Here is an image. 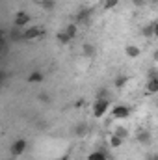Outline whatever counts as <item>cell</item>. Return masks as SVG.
I'll return each instance as SVG.
<instances>
[{
  "instance_id": "obj_24",
  "label": "cell",
  "mask_w": 158,
  "mask_h": 160,
  "mask_svg": "<svg viewBox=\"0 0 158 160\" xmlns=\"http://www.w3.org/2000/svg\"><path fill=\"white\" fill-rule=\"evenodd\" d=\"M36 2H37V4H41V2H43V0H36Z\"/></svg>"
},
{
  "instance_id": "obj_16",
  "label": "cell",
  "mask_w": 158,
  "mask_h": 160,
  "mask_svg": "<svg viewBox=\"0 0 158 160\" xmlns=\"http://www.w3.org/2000/svg\"><path fill=\"white\" fill-rule=\"evenodd\" d=\"M110 145H112V147H121V145H123V140H121L119 136H116V134H112V136H110Z\"/></svg>"
},
{
  "instance_id": "obj_21",
  "label": "cell",
  "mask_w": 158,
  "mask_h": 160,
  "mask_svg": "<svg viewBox=\"0 0 158 160\" xmlns=\"http://www.w3.org/2000/svg\"><path fill=\"white\" fill-rule=\"evenodd\" d=\"M39 6H43L45 9H52V8H54V0H43Z\"/></svg>"
},
{
  "instance_id": "obj_5",
  "label": "cell",
  "mask_w": 158,
  "mask_h": 160,
  "mask_svg": "<svg viewBox=\"0 0 158 160\" xmlns=\"http://www.w3.org/2000/svg\"><path fill=\"white\" fill-rule=\"evenodd\" d=\"M28 22H30V15H28V13L19 11V13L15 15V26H17V28H22V26H26Z\"/></svg>"
},
{
  "instance_id": "obj_10",
  "label": "cell",
  "mask_w": 158,
  "mask_h": 160,
  "mask_svg": "<svg viewBox=\"0 0 158 160\" xmlns=\"http://www.w3.org/2000/svg\"><path fill=\"white\" fill-rule=\"evenodd\" d=\"M126 56H130V58H138V56H140V48H138L136 45H128V47H126Z\"/></svg>"
},
{
  "instance_id": "obj_6",
  "label": "cell",
  "mask_w": 158,
  "mask_h": 160,
  "mask_svg": "<svg viewBox=\"0 0 158 160\" xmlns=\"http://www.w3.org/2000/svg\"><path fill=\"white\" fill-rule=\"evenodd\" d=\"M91 9H82L78 13V17H77V22H89V19H91Z\"/></svg>"
},
{
  "instance_id": "obj_9",
  "label": "cell",
  "mask_w": 158,
  "mask_h": 160,
  "mask_svg": "<svg viewBox=\"0 0 158 160\" xmlns=\"http://www.w3.org/2000/svg\"><path fill=\"white\" fill-rule=\"evenodd\" d=\"M138 142H140V143H149V142H151V132H149V130H141V132L138 134Z\"/></svg>"
},
{
  "instance_id": "obj_23",
  "label": "cell",
  "mask_w": 158,
  "mask_h": 160,
  "mask_svg": "<svg viewBox=\"0 0 158 160\" xmlns=\"http://www.w3.org/2000/svg\"><path fill=\"white\" fill-rule=\"evenodd\" d=\"M143 2H145V0H134V4H136V6H143Z\"/></svg>"
},
{
  "instance_id": "obj_17",
  "label": "cell",
  "mask_w": 158,
  "mask_h": 160,
  "mask_svg": "<svg viewBox=\"0 0 158 160\" xmlns=\"http://www.w3.org/2000/svg\"><path fill=\"white\" fill-rule=\"evenodd\" d=\"M11 39H13V41L22 39V32H21V28H15V30L11 32Z\"/></svg>"
},
{
  "instance_id": "obj_2",
  "label": "cell",
  "mask_w": 158,
  "mask_h": 160,
  "mask_svg": "<svg viewBox=\"0 0 158 160\" xmlns=\"http://www.w3.org/2000/svg\"><path fill=\"white\" fill-rule=\"evenodd\" d=\"M41 36H43V28H39V26H32V28L22 30V39H26V41L39 39Z\"/></svg>"
},
{
  "instance_id": "obj_20",
  "label": "cell",
  "mask_w": 158,
  "mask_h": 160,
  "mask_svg": "<svg viewBox=\"0 0 158 160\" xmlns=\"http://www.w3.org/2000/svg\"><path fill=\"white\" fill-rule=\"evenodd\" d=\"M58 41L65 45V43H69V41H71V39L67 38V34H65V32H60V34H58Z\"/></svg>"
},
{
  "instance_id": "obj_19",
  "label": "cell",
  "mask_w": 158,
  "mask_h": 160,
  "mask_svg": "<svg viewBox=\"0 0 158 160\" xmlns=\"http://www.w3.org/2000/svg\"><path fill=\"white\" fill-rule=\"evenodd\" d=\"M119 4V0H104V8L106 9H112V8H116Z\"/></svg>"
},
{
  "instance_id": "obj_14",
  "label": "cell",
  "mask_w": 158,
  "mask_h": 160,
  "mask_svg": "<svg viewBox=\"0 0 158 160\" xmlns=\"http://www.w3.org/2000/svg\"><path fill=\"white\" fill-rule=\"evenodd\" d=\"M63 32L67 34V38H69V39H73V38L77 36V24H69V26H67Z\"/></svg>"
},
{
  "instance_id": "obj_18",
  "label": "cell",
  "mask_w": 158,
  "mask_h": 160,
  "mask_svg": "<svg viewBox=\"0 0 158 160\" xmlns=\"http://www.w3.org/2000/svg\"><path fill=\"white\" fill-rule=\"evenodd\" d=\"M89 160H108V158H106L104 153H93V155H89Z\"/></svg>"
},
{
  "instance_id": "obj_8",
  "label": "cell",
  "mask_w": 158,
  "mask_h": 160,
  "mask_svg": "<svg viewBox=\"0 0 158 160\" xmlns=\"http://www.w3.org/2000/svg\"><path fill=\"white\" fill-rule=\"evenodd\" d=\"M114 134L119 136L121 140H126V138H128V128H125V127H116V128H114Z\"/></svg>"
},
{
  "instance_id": "obj_12",
  "label": "cell",
  "mask_w": 158,
  "mask_h": 160,
  "mask_svg": "<svg viewBox=\"0 0 158 160\" xmlns=\"http://www.w3.org/2000/svg\"><path fill=\"white\" fill-rule=\"evenodd\" d=\"M147 89H149V93H156L158 91V78H149V84H147Z\"/></svg>"
},
{
  "instance_id": "obj_1",
  "label": "cell",
  "mask_w": 158,
  "mask_h": 160,
  "mask_svg": "<svg viewBox=\"0 0 158 160\" xmlns=\"http://www.w3.org/2000/svg\"><path fill=\"white\" fill-rule=\"evenodd\" d=\"M110 99H97V102L93 104V114L97 116V118H102L106 112H108V108H110Z\"/></svg>"
},
{
  "instance_id": "obj_15",
  "label": "cell",
  "mask_w": 158,
  "mask_h": 160,
  "mask_svg": "<svg viewBox=\"0 0 158 160\" xmlns=\"http://www.w3.org/2000/svg\"><path fill=\"white\" fill-rule=\"evenodd\" d=\"M87 132H89V128H87L86 123H80L78 127H77V136H86Z\"/></svg>"
},
{
  "instance_id": "obj_11",
  "label": "cell",
  "mask_w": 158,
  "mask_h": 160,
  "mask_svg": "<svg viewBox=\"0 0 158 160\" xmlns=\"http://www.w3.org/2000/svg\"><path fill=\"white\" fill-rule=\"evenodd\" d=\"M28 82H30V84H37V82H43V73H39V71H34V73L28 77Z\"/></svg>"
},
{
  "instance_id": "obj_7",
  "label": "cell",
  "mask_w": 158,
  "mask_h": 160,
  "mask_svg": "<svg viewBox=\"0 0 158 160\" xmlns=\"http://www.w3.org/2000/svg\"><path fill=\"white\" fill-rule=\"evenodd\" d=\"M155 34H156V22H151L149 26L143 28V36H145V38H153Z\"/></svg>"
},
{
  "instance_id": "obj_22",
  "label": "cell",
  "mask_w": 158,
  "mask_h": 160,
  "mask_svg": "<svg viewBox=\"0 0 158 160\" xmlns=\"http://www.w3.org/2000/svg\"><path fill=\"white\" fill-rule=\"evenodd\" d=\"M126 77H119L117 80H116V88H123V86H125V84H126Z\"/></svg>"
},
{
  "instance_id": "obj_3",
  "label": "cell",
  "mask_w": 158,
  "mask_h": 160,
  "mask_svg": "<svg viewBox=\"0 0 158 160\" xmlns=\"http://www.w3.org/2000/svg\"><path fill=\"white\" fill-rule=\"evenodd\" d=\"M112 116H114V119H126V118L130 116V110H128V106L119 104V106H114Z\"/></svg>"
},
{
  "instance_id": "obj_4",
  "label": "cell",
  "mask_w": 158,
  "mask_h": 160,
  "mask_svg": "<svg viewBox=\"0 0 158 160\" xmlns=\"http://www.w3.org/2000/svg\"><path fill=\"white\" fill-rule=\"evenodd\" d=\"M24 149H26V140H17L13 145H11V155L13 157H19V155H22L24 153Z\"/></svg>"
},
{
  "instance_id": "obj_13",
  "label": "cell",
  "mask_w": 158,
  "mask_h": 160,
  "mask_svg": "<svg viewBox=\"0 0 158 160\" xmlns=\"http://www.w3.org/2000/svg\"><path fill=\"white\" fill-rule=\"evenodd\" d=\"M82 50H84L86 56H95V47H93L91 43H84V45H82Z\"/></svg>"
}]
</instances>
